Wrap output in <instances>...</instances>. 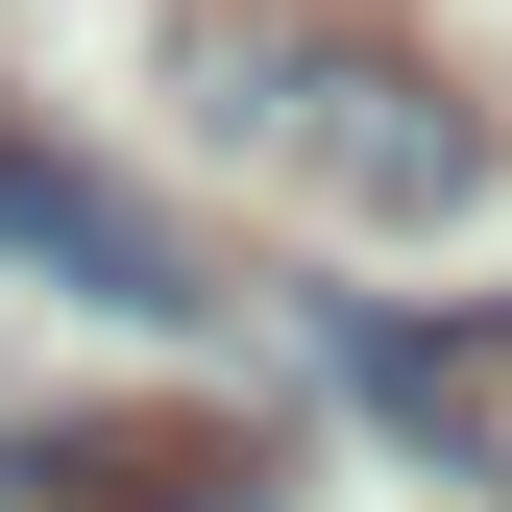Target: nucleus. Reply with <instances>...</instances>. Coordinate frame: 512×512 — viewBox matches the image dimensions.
<instances>
[{"mask_svg": "<svg viewBox=\"0 0 512 512\" xmlns=\"http://www.w3.org/2000/svg\"><path fill=\"white\" fill-rule=\"evenodd\" d=\"M196 98L293 171V196H342V220H464V196H488V122L439 98L391 25H342V0H244V25H196Z\"/></svg>", "mask_w": 512, "mask_h": 512, "instance_id": "1", "label": "nucleus"}, {"mask_svg": "<svg viewBox=\"0 0 512 512\" xmlns=\"http://www.w3.org/2000/svg\"><path fill=\"white\" fill-rule=\"evenodd\" d=\"M0 488H25V512H244V439H196V415H74V439H25Z\"/></svg>", "mask_w": 512, "mask_h": 512, "instance_id": "2", "label": "nucleus"}, {"mask_svg": "<svg viewBox=\"0 0 512 512\" xmlns=\"http://www.w3.org/2000/svg\"><path fill=\"white\" fill-rule=\"evenodd\" d=\"M0 269H74V293H122V317H171V244L122 220L74 147H25V122H0Z\"/></svg>", "mask_w": 512, "mask_h": 512, "instance_id": "3", "label": "nucleus"}]
</instances>
